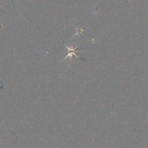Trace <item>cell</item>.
<instances>
[{"label":"cell","instance_id":"obj_1","mask_svg":"<svg viewBox=\"0 0 148 148\" xmlns=\"http://www.w3.org/2000/svg\"><path fill=\"white\" fill-rule=\"evenodd\" d=\"M65 47H66V48L68 49V54L66 55V56L65 57V58H64V59L62 61H64L66 58H67V57H71V58H72V56L74 55V56H75L77 58H79V57L76 55V53L77 52H80V51H82L81 50H76V47H75V48H73V47H72V46L71 47H68L66 45H65Z\"/></svg>","mask_w":148,"mask_h":148},{"label":"cell","instance_id":"obj_2","mask_svg":"<svg viewBox=\"0 0 148 148\" xmlns=\"http://www.w3.org/2000/svg\"><path fill=\"white\" fill-rule=\"evenodd\" d=\"M76 28L78 30H77V32H76V34L74 35V36H75V35H77V34H82V35H83V33H82V31H83L84 30H83V29H82L81 28H80V27H76Z\"/></svg>","mask_w":148,"mask_h":148}]
</instances>
